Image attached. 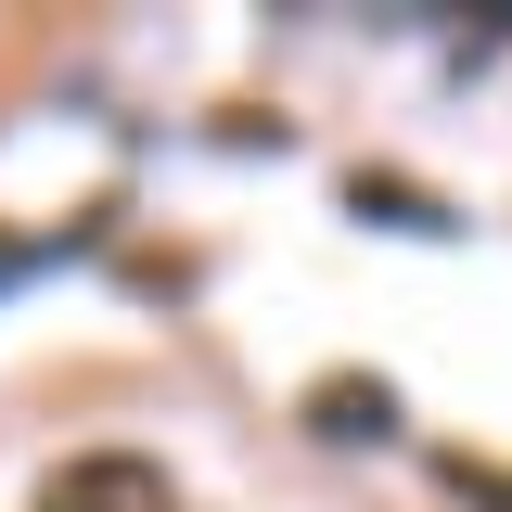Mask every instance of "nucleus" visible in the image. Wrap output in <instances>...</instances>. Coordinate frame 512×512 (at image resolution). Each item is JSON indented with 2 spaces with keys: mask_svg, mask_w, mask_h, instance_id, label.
Masks as SVG:
<instances>
[{
  "mask_svg": "<svg viewBox=\"0 0 512 512\" xmlns=\"http://www.w3.org/2000/svg\"><path fill=\"white\" fill-rule=\"evenodd\" d=\"M39 512H180V500H167V474L141 448H90V461H64L39 487Z\"/></svg>",
  "mask_w": 512,
  "mask_h": 512,
  "instance_id": "nucleus-1",
  "label": "nucleus"
},
{
  "mask_svg": "<svg viewBox=\"0 0 512 512\" xmlns=\"http://www.w3.org/2000/svg\"><path fill=\"white\" fill-rule=\"evenodd\" d=\"M308 423L333 448H359V436H384V423H397V397H384L372 372H333V384H308Z\"/></svg>",
  "mask_w": 512,
  "mask_h": 512,
  "instance_id": "nucleus-2",
  "label": "nucleus"
},
{
  "mask_svg": "<svg viewBox=\"0 0 512 512\" xmlns=\"http://www.w3.org/2000/svg\"><path fill=\"white\" fill-rule=\"evenodd\" d=\"M346 205H359V218H384V231H461V218H448L436 192H410V180H372V167L346 180Z\"/></svg>",
  "mask_w": 512,
  "mask_h": 512,
  "instance_id": "nucleus-3",
  "label": "nucleus"
}]
</instances>
